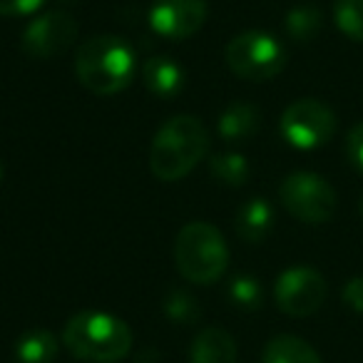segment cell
I'll use <instances>...</instances> for the list:
<instances>
[{
	"mask_svg": "<svg viewBox=\"0 0 363 363\" xmlns=\"http://www.w3.org/2000/svg\"><path fill=\"white\" fill-rule=\"evenodd\" d=\"M262 112L252 102H232L219 117V135L227 142H244L259 132Z\"/></svg>",
	"mask_w": 363,
	"mask_h": 363,
	"instance_id": "5bb4252c",
	"label": "cell"
},
{
	"mask_svg": "<svg viewBox=\"0 0 363 363\" xmlns=\"http://www.w3.org/2000/svg\"><path fill=\"white\" fill-rule=\"evenodd\" d=\"M142 82L157 97H174L184 87V70L177 60L157 55L142 65Z\"/></svg>",
	"mask_w": 363,
	"mask_h": 363,
	"instance_id": "7c38bea8",
	"label": "cell"
},
{
	"mask_svg": "<svg viewBox=\"0 0 363 363\" xmlns=\"http://www.w3.org/2000/svg\"><path fill=\"white\" fill-rule=\"evenodd\" d=\"M177 272L197 286H209L224 277L229 267V247L224 234L209 222H189L174 239Z\"/></svg>",
	"mask_w": 363,
	"mask_h": 363,
	"instance_id": "277c9868",
	"label": "cell"
},
{
	"mask_svg": "<svg viewBox=\"0 0 363 363\" xmlns=\"http://www.w3.org/2000/svg\"><path fill=\"white\" fill-rule=\"evenodd\" d=\"M358 212H361V217H363V197H361V204H358Z\"/></svg>",
	"mask_w": 363,
	"mask_h": 363,
	"instance_id": "d4e9b609",
	"label": "cell"
},
{
	"mask_svg": "<svg viewBox=\"0 0 363 363\" xmlns=\"http://www.w3.org/2000/svg\"><path fill=\"white\" fill-rule=\"evenodd\" d=\"M326 279L311 267H294L279 274L277 286H274V301L279 311L286 316L303 318L316 313L326 301Z\"/></svg>",
	"mask_w": 363,
	"mask_h": 363,
	"instance_id": "ba28073f",
	"label": "cell"
},
{
	"mask_svg": "<svg viewBox=\"0 0 363 363\" xmlns=\"http://www.w3.org/2000/svg\"><path fill=\"white\" fill-rule=\"evenodd\" d=\"M341 296H343V303H346L348 308L363 313V277H353L351 281L343 286Z\"/></svg>",
	"mask_w": 363,
	"mask_h": 363,
	"instance_id": "cb8c5ba5",
	"label": "cell"
},
{
	"mask_svg": "<svg viewBox=\"0 0 363 363\" xmlns=\"http://www.w3.org/2000/svg\"><path fill=\"white\" fill-rule=\"evenodd\" d=\"M0 179H3V164H0Z\"/></svg>",
	"mask_w": 363,
	"mask_h": 363,
	"instance_id": "484cf974",
	"label": "cell"
},
{
	"mask_svg": "<svg viewBox=\"0 0 363 363\" xmlns=\"http://www.w3.org/2000/svg\"><path fill=\"white\" fill-rule=\"evenodd\" d=\"M209 174L224 187H242L247 184L252 169H249L247 157L239 152H219L209 160Z\"/></svg>",
	"mask_w": 363,
	"mask_h": 363,
	"instance_id": "e0dca14e",
	"label": "cell"
},
{
	"mask_svg": "<svg viewBox=\"0 0 363 363\" xmlns=\"http://www.w3.org/2000/svg\"><path fill=\"white\" fill-rule=\"evenodd\" d=\"M77 26L75 16L67 11H50L38 16L35 21L28 23L23 30V50L35 60H50L55 55H62L72 43L77 40Z\"/></svg>",
	"mask_w": 363,
	"mask_h": 363,
	"instance_id": "9c48e42d",
	"label": "cell"
},
{
	"mask_svg": "<svg viewBox=\"0 0 363 363\" xmlns=\"http://www.w3.org/2000/svg\"><path fill=\"white\" fill-rule=\"evenodd\" d=\"M132 328L107 311H80L62 328V343L80 361L115 363L130 356Z\"/></svg>",
	"mask_w": 363,
	"mask_h": 363,
	"instance_id": "3957f363",
	"label": "cell"
},
{
	"mask_svg": "<svg viewBox=\"0 0 363 363\" xmlns=\"http://www.w3.org/2000/svg\"><path fill=\"white\" fill-rule=\"evenodd\" d=\"M346 157L351 162L353 169L363 174V122L353 125L346 135Z\"/></svg>",
	"mask_w": 363,
	"mask_h": 363,
	"instance_id": "7402d4cb",
	"label": "cell"
},
{
	"mask_svg": "<svg viewBox=\"0 0 363 363\" xmlns=\"http://www.w3.org/2000/svg\"><path fill=\"white\" fill-rule=\"evenodd\" d=\"M209 152V132L199 117H169L157 130L150 147V169L157 179L177 182L187 177Z\"/></svg>",
	"mask_w": 363,
	"mask_h": 363,
	"instance_id": "6da1fadb",
	"label": "cell"
},
{
	"mask_svg": "<svg viewBox=\"0 0 363 363\" xmlns=\"http://www.w3.org/2000/svg\"><path fill=\"white\" fill-rule=\"evenodd\" d=\"M227 65L237 77L249 82H267L286 67V50L274 35L264 30H247L227 45Z\"/></svg>",
	"mask_w": 363,
	"mask_h": 363,
	"instance_id": "5b68a950",
	"label": "cell"
},
{
	"mask_svg": "<svg viewBox=\"0 0 363 363\" xmlns=\"http://www.w3.org/2000/svg\"><path fill=\"white\" fill-rule=\"evenodd\" d=\"M279 199L291 217L303 224H326L336 212V192L313 172H294L279 187Z\"/></svg>",
	"mask_w": 363,
	"mask_h": 363,
	"instance_id": "8992f818",
	"label": "cell"
},
{
	"mask_svg": "<svg viewBox=\"0 0 363 363\" xmlns=\"http://www.w3.org/2000/svg\"><path fill=\"white\" fill-rule=\"evenodd\" d=\"M237 234L249 244H259L272 234L274 229V207L264 197H254L237 212L234 222Z\"/></svg>",
	"mask_w": 363,
	"mask_h": 363,
	"instance_id": "4fadbf2b",
	"label": "cell"
},
{
	"mask_svg": "<svg viewBox=\"0 0 363 363\" xmlns=\"http://www.w3.org/2000/svg\"><path fill=\"white\" fill-rule=\"evenodd\" d=\"M45 6V0H0V16L16 18V16H30L38 8Z\"/></svg>",
	"mask_w": 363,
	"mask_h": 363,
	"instance_id": "603a6c76",
	"label": "cell"
},
{
	"mask_svg": "<svg viewBox=\"0 0 363 363\" xmlns=\"http://www.w3.org/2000/svg\"><path fill=\"white\" fill-rule=\"evenodd\" d=\"M262 361L264 363H321V356L303 338L291 336V333H281V336H274L264 346Z\"/></svg>",
	"mask_w": 363,
	"mask_h": 363,
	"instance_id": "9a60e30c",
	"label": "cell"
},
{
	"mask_svg": "<svg viewBox=\"0 0 363 363\" xmlns=\"http://www.w3.org/2000/svg\"><path fill=\"white\" fill-rule=\"evenodd\" d=\"M137 72V55L125 38L97 35L77 48L75 75L85 90L95 95H117Z\"/></svg>",
	"mask_w": 363,
	"mask_h": 363,
	"instance_id": "7a4b0ae2",
	"label": "cell"
},
{
	"mask_svg": "<svg viewBox=\"0 0 363 363\" xmlns=\"http://www.w3.org/2000/svg\"><path fill=\"white\" fill-rule=\"evenodd\" d=\"M60 351L57 336L48 328H33L23 333L16 343L18 363H52Z\"/></svg>",
	"mask_w": 363,
	"mask_h": 363,
	"instance_id": "2e32d148",
	"label": "cell"
},
{
	"mask_svg": "<svg viewBox=\"0 0 363 363\" xmlns=\"http://www.w3.org/2000/svg\"><path fill=\"white\" fill-rule=\"evenodd\" d=\"M207 0H155L150 8V28L167 40H187L207 23Z\"/></svg>",
	"mask_w": 363,
	"mask_h": 363,
	"instance_id": "30bf717a",
	"label": "cell"
},
{
	"mask_svg": "<svg viewBox=\"0 0 363 363\" xmlns=\"http://www.w3.org/2000/svg\"><path fill=\"white\" fill-rule=\"evenodd\" d=\"M333 18L343 35L363 43V0H333Z\"/></svg>",
	"mask_w": 363,
	"mask_h": 363,
	"instance_id": "d6986e66",
	"label": "cell"
},
{
	"mask_svg": "<svg viewBox=\"0 0 363 363\" xmlns=\"http://www.w3.org/2000/svg\"><path fill=\"white\" fill-rule=\"evenodd\" d=\"M321 11L313 6H296L286 13V33L296 43H311L321 30Z\"/></svg>",
	"mask_w": 363,
	"mask_h": 363,
	"instance_id": "ac0fdd59",
	"label": "cell"
},
{
	"mask_svg": "<svg viewBox=\"0 0 363 363\" xmlns=\"http://www.w3.org/2000/svg\"><path fill=\"white\" fill-rule=\"evenodd\" d=\"M164 313L169 321L174 323H194L202 316V308H199L197 298L187 291H169L164 298Z\"/></svg>",
	"mask_w": 363,
	"mask_h": 363,
	"instance_id": "44dd1931",
	"label": "cell"
},
{
	"mask_svg": "<svg viewBox=\"0 0 363 363\" xmlns=\"http://www.w3.org/2000/svg\"><path fill=\"white\" fill-rule=\"evenodd\" d=\"M279 127L289 145L308 152L331 142L333 132H336V115L326 102L303 97L284 110Z\"/></svg>",
	"mask_w": 363,
	"mask_h": 363,
	"instance_id": "52a82bcc",
	"label": "cell"
},
{
	"mask_svg": "<svg viewBox=\"0 0 363 363\" xmlns=\"http://www.w3.org/2000/svg\"><path fill=\"white\" fill-rule=\"evenodd\" d=\"M227 294H229V301L239 308H247V311H254V308L262 306L264 301V294H262V284L259 279L254 277H247V274H239L229 281L227 286Z\"/></svg>",
	"mask_w": 363,
	"mask_h": 363,
	"instance_id": "ffe728a7",
	"label": "cell"
},
{
	"mask_svg": "<svg viewBox=\"0 0 363 363\" xmlns=\"http://www.w3.org/2000/svg\"><path fill=\"white\" fill-rule=\"evenodd\" d=\"M237 356L234 336L217 326L199 331L189 348V363H237Z\"/></svg>",
	"mask_w": 363,
	"mask_h": 363,
	"instance_id": "8fae6325",
	"label": "cell"
}]
</instances>
